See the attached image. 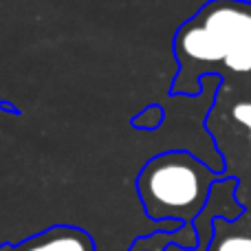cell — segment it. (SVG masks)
Instances as JSON below:
<instances>
[{
    "label": "cell",
    "instance_id": "cell-1",
    "mask_svg": "<svg viewBox=\"0 0 251 251\" xmlns=\"http://www.w3.org/2000/svg\"><path fill=\"white\" fill-rule=\"evenodd\" d=\"M216 174L183 150L152 156L137 176L143 212L154 223L187 225L205 209Z\"/></svg>",
    "mask_w": 251,
    "mask_h": 251
},
{
    "label": "cell",
    "instance_id": "cell-2",
    "mask_svg": "<svg viewBox=\"0 0 251 251\" xmlns=\"http://www.w3.org/2000/svg\"><path fill=\"white\" fill-rule=\"evenodd\" d=\"M194 20L225 42L227 69L236 73L251 71V7L234 0H214Z\"/></svg>",
    "mask_w": 251,
    "mask_h": 251
},
{
    "label": "cell",
    "instance_id": "cell-3",
    "mask_svg": "<svg viewBox=\"0 0 251 251\" xmlns=\"http://www.w3.org/2000/svg\"><path fill=\"white\" fill-rule=\"evenodd\" d=\"M0 251H97L95 238L77 225H51L20 243H2Z\"/></svg>",
    "mask_w": 251,
    "mask_h": 251
},
{
    "label": "cell",
    "instance_id": "cell-4",
    "mask_svg": "<svg viewBox=\"0 0 251 251\" xmlns=\"http://www.w3.org/2000/svg\"><path fill=\"white\" fill-rule=\"evenodd\" d=\"M172 245L178 251L196 249L199 236H196V229L192 227V223L176 227V229H165V231H156V234L139 236V238L132 240L128 251H172Z\"/></svg>",
    "mask_w": 251,
    "mask_h": 251
},
{
    "label": "cell",
    "instance_id": "cell-5",
    "mask_svg": "<svg viewBox=\"0 0 251 251\" xmlns=\"http://www.w3.org/2000/svg\"><path fill=\"white\" fill-rule=\"evenodd\" d=\"M163 124V108L161 106H148L139 115L132 117V126L139 130H154Z\"/></svg>",
    "mask_w": 251,
    "mask_h": 251
},
{
    "label": "cell",
    "instance_id": "cell-6",
    "mask_svg": "<svg viewBox=\"0 0 251 251\" xmlns=\"http://www.w3.org/2000/svg\"><path fill=\"white\" fill-rule=\"evenodd\" d=\"M216 251H251V236H225Z\"/></svg>",
    "mask_w": 251,
    "mask_h": 251
},
{
    "label": "cell",
    "instance_id": "cell-7",
    "mask_svg": "<svg viewBox=\"0 0 251 251\" xmlns=\"http://www.w3.org/2000/svg\"><path fill=\"white\" fill-rule=\"evenodd\" d=\"M231 115H234V119L240 126L251 130V101H240V104H236L234 108H231Z\"/></svg>",
    "mask_w": 251,
    "mask_h": 251
},
{
    "label": "cell",
    "instance_id": "cell-8",
    "mask_svg": "<svg viewBox=\"0 0 251 251\" xmlns=\"http://www.w3.org/2000/svg\"><path fill=\"white\" fill-rule=\"evenodd\" d=\"M0 110H2V113H9V115H20V108H16L11 101L2 100V97H0Z\"/></svg>",
    "mask_w": 251,
    "mask_h": 251
},
{
    "label": "cell",
    "instance_id": "cell-9",
    "mask_svg": "<svg viewBox=\"0 0 251 251\" xmlns=\"http://www.w3.org/2000/svg\"><path fill=\"white\" fill-rule=\"evenodd\" d=\"M249 141H251V130H249Z\"/></svg>",
    "mask_w": 251,
    "mask_h": 251
}]
</instances>
